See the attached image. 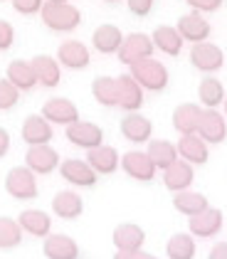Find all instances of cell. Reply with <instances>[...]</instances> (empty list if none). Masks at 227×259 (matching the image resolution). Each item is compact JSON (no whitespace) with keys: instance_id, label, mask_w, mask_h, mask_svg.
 Here are the masks:
<instances>
[{"instance_id":"obj_1","label":"cell","mask_w":227,"mask_h":259,"mask_svg":"<svg viewBox=\"0 0 227 259\" xmlns=\"http://www.w3.org/2000/svg\"><path fill=\"white\" fill-rule=\"evenodd\" d=\"M40 15H42V22L50 30H55V32H72V30H77L82 25V10L77 5H72L69 0H64V3L44 0Z\"/></svg>"},{"instance_id":"obj_2","label":"cell","mask_w":227,"mask_h":259,"mask_svg":"<svg viewBox=\"0 0 227 259\" xmlns=\"http://www.w3.org/2000/svg\"><path fill=\"white\" fill-rule=\"evenodd\" d=\"M128 74L139 81L144 89H148V92H163L168 87V81H170L168 67L163 62L153 60V57H146V60L128 64Z\"/></svg>"},{"instance_id":"obj_3","label":"cell","mask_w":227,"mask_h":259,"mask_svg":"<svg viewBox=\"0 0 227 259\" xmlns=\"http://www.w3.org/2000/svg\"><path fill=\"white\" fill-rule=\"evenodd\" d=\"M190 64L203 74H215L225 67V52L215 42H198L190 47Z\"/></svg>"},{"instance_id":"obj_4","label":"cell","mask_w":227,"mask_h":259,"mask_svg":"<svg viewBox=\"0 0 227 259\" xmlns=\"http://www.w3.org/2000/svg\"><path fill=\"white\" fill-rule=\"evenodd\" d=\"M5 190L15 200H35L37 198V176L27 165L10 168L5 176Z\"/></svg>"},{"instance_id":"obj_5","label":"cell","mask_w":227,"mask_h":259,"mask_svg":"<svg viewBox=\"0 0 227 259\" xmlns=\"http://www.w3.org/2000/svg\"><path fill=\"white\" fill-rule=\"evenodd\" d=\"M64 136H67V141H69L72 146H79L84 151H89V148H97V146L104 143V128L97 126L94 121L77 119L74 123H69V126L64 128Z\"/></svg>"},{"instance_id":"obj_6","label":"cell","mask_w":227,"mask_h":259,"mask_svg":"<svg viewBox=\"0 0 227 259\" xmlns=\"http://www.w3.org/2000/svg\"><path fill=\"white\" fill-rule=\"evenodd\" d=\"M222 222H225L222 210H217V207H205L203 212L188 218V232H190L195 239H210L222 230Z\"/></svg>"},{"instance_id":"obj_7","label":"cell","mask_w":227,"mask_h":259,"mask_svg":"<svg viewBox=\"0 0 227 259\" xmlns=\"http://www.w3.org/2000/svg\"><path fill=\"white\" fill-rule=\"evenodd\" d=\"M153 50L156 47H153L151 35H146V32H131V35L124 37V42H121V47H119L116 55L128 67V64H133V62H139V60L153 57Z\"/></svg>"},{"instance_id":"obj_8","label":"cell","mask_w":227,"mask_h":259,"mask_svg":"<svg viewBox=\"0 0 227 259\" xmlns=\"http://www.w3.org/2000/svg\"><path fill=\"white\" fill-rule=\"evenodd\" d=\"M25 165L35 173V176H50L60 168V153L42 143V146H30L27 153H25Z\"/></svg>"},{"instance_id":"obj_9","label":"cell","mask_w":227,"mask_h":259,"mask_svg":"<svg viewBox=\"0 0 227 259\" xmlns=\"http://www.w3.org/2000/svg\"><path fill=\"white\" fill-rule=\"evenodd\" d=\"M198 136L205 141L207 146L222 143L227 139V119L217 109H203L200 121H198Z\"/></svg>"},{"instance_id":"obj_10","label":"cell","mask_w":227,"mask_h":259,"mask_svg":"<svg viewBox=\"0 0 227 259\" xmlns=\"http://www.w3.org/2000/svg\"><path fill=\"white\" fill-rule=\"evenodd\" d=\"M42 116L52 126H69V123H74L79 119V109H77L74 101L67 99V97H52V99L44 101Z\"/></svg>"},{"instance_id":"obj_11","label":"cell","mask_w":227,"mask_h":259,"mask_svg":"<svg viewBox=\"0 0 227 259\" xmlns=\"http://www.w3.org/2000/svg\"><path fill=\"white\" fill-rule=\"evenodd\" d=\"M121 170H124L128 178L139 180V183H151V180L156 178V165H153V160L148 158V153L144 151H128L121 156Z\"/></svg>"},{"instance_id":"obj_12","label":"cell","mask_w":227,"mask_h":259,"mask_svg":"<svg viewBox=\"0 0 227 259\" xmlns=\"http://www.w3.org/2000/svg\"><path fill=\"white\" fill-rule=\"evenodd\" d=\"M116 94H119L116 106L124 109L126 114H128V111H139V109L144 106V87L133 79L131 74L116 77Z\"/></svg>"},{"instance_id":"obj_13","label":"cell","mask_w":227,"mask_h":259,"mask_svg":"<svg viewBox=\"0 0 227 259\" xmlns=\"http://www.w3.org/2000/svg\"><path fill=\"white\" fill-rule=\"evenodd\" d=\"M175 30L180 32V37L186 42H193V45H198V42H205L210 37V32H212V27H210V22L203 18V13H198V10H190L188 15H183L178 25H175Z\"/></svg>"},{"instance_id":"obj_14","label":"cell","mask_w":227,"mask_h":259,"mask_svg":"<svg viewBox=\"0 0 227 259\" xmlns=\"http://www.w3.org/2000/svg\"><path fill=\"white\" fill-rule=\"evenodd\" d=\"M57 62L67 67V69H86L89 62H92V55H89V47L79 40H64L60 47H57Z\"/></svg>"},{"instance_id":"obj_15","label":"cell","mask_w":227,"mask_h":259,"mask_svg":"<svg viewBox=\"0 0 227 259\" xmlns=\"http://www.w3.org/2000/svg\"><path fill=\"white\" fill-rule=\"evenodd\" d=\"M60 176H62L69 185H79V188H92L97 183V173L94 168L79 158H67L60 163Z\"/></svg>"},{"instance_id":"obj_16","label":"cell","mask_w":227,"mask_h":259,"mask_svg":"<svg viewBox=\"0 0 227 259\" xmlns=\"http://www.w3.org/2000/svg\"><path fill=\"white\" fill-rule=\"evenodd\" d=\"M86 163L94 168V173L97 176H111V173H116L119 170V151L114 148V146H97V148H89L86 151Z\"/></svg>"},{"instance_id":"obj_17","label":"cell","mask_w":227,"mask_h":259,"mask_svg":"<svg viewBox=\"0 0 227 259\" xmlns=\"http://www.w3.org/2000/svg\"><path fill=\"white\" fill-rule=\"evenodd\" d=\"M175 148H178V156L183 160H188L190 165H205L210 160V146L198 134L180 136V141L175 143Z\"/></svg>"},{"instance_id":"obj_18","label":"cell","mask_w":227,"mask_h":259,"mask_svg":"<svg viewBox=\"0 0 227 259\" xmlns=\"http://www.w3.org/2000/svg\"><path fill=\"white\" fill-rule=\"evenodd\" d=\"M22 141L27 146H42V143H50L55 131H52V123L44 119L42 114H30L27 119L22 121Z\"/></svg>"},{"instance_id":"obj_19","label":"cell","mask_w":227,"mask_h":259,"mask_svg":"<svg viewBox=\"0 0 227 259\" xmlns=\"http://www.w3.org/2000/svg\"><path fill=\"white\" fill-rule=\"evenodd\" d=\"M121 136L131 143H148L153 136V123L139 111H128L121 121Z\"/></svg>"},{"instance_id":"obj_20","label":"cell","mask_w":227,"mask_h":259,"mask_svg":"<svg viewBox=\"0 0 227 259\" xmlns=\"http://www.w3.org/2000/svg\"><path fill=\"white\" fill-rule=\"evenodd\" d=\"M193 178H195V170L188 160L178 158L175 163H170L163 170V185L170 190V193H180V190H188L193 185Z\"/></svg>"},{"instance_id":"obj_21","label":"cell","mask_w":227,"mask_h":259,"mask_svg":"<svg viewBox=\"0 0 227 259\" xmlns=\"http://www.w3.org/2000/svg\"><path fill=\"white\" fill-rule=\"evenodd\" d=\"M42 252L47 259H79V244L69 235H47Z\"/></svg>"},{"instance_id":"obj_22","label":"cell","mask_w":227,"mask_h":259,"mask_svg":"<svg viewBox=\"0 0 227 259\" xmlns=\"http://www.w3.org/2000/svg\"><path fill=\"white\" fill-rule=\"evenodd\" d=\"M111 242L116 249H144L146 242V232L141 225H133V222H121L114 227L111 232Z\"/></svg>"},{"instance_id":"obj_23","label":"cell","mask_w":227,"mask_h":259,"mask_svg":"<svg viewBox=\"0 0 227 259\" xmlns=\"http://www.w3.org/2000/svg\"><path fill=\"white\" fill-rule=\"evenodd\" d=\"M121 42H124V32H121L116 25H111V22L99 25V27L92 32V45H94V50L102 52V55H116L119 47H121Z\"/></svg>"},{"instance_id":"obj_24","label":"cell","mask_w":227,"mask_h":259,"mask_svg":"<svg viewBox=\"0 0 227 259\" xmlns=\"http://www.w3.org/2000/svg\"><path fill=\"white\" fill-rule=\"evenodd\" d=\"M151 40H153V47L161 50L168 57H178L183 52V45H186V40L180 37V32L175 27H170V25H158L153 30Z\"/></svg>"},{"instance_id":"obj_25","label":"cell","mask_w":227,"mask_h":259,"mask_svg":"<svg viewBox=\"0 0 227 259\" xmlns=\"http://www.w3.org/2000/svg\"><path fill=\"white\" fill-rule=\"evenodd\" d=\"M32 67H35V74H37V84H42L44 89H52L62 81V67L57 57H50V55H37L32 57Z\"/></svg>"},{"instance_id":"obj_26","label":"cell","mask_w":227,"mask_h":259,"mask_svg":"<svg viewBox=\"0 0 227 259\" xmlns=\"http://www.w3.org/2000/svg\"><path fill=\"white\" fill-rule=\"evenodd\" d=\"M52 212L62 220H77L84 212V200L74 190H60L52 198Z\"/></svg>"},{"instance_id":"obj_27","label":"cell","mask_w":227,"mask_h":259,"mask_svg":"<svg viewBox=\"0 0 227 259\" xmlns=\"http://www.w3.org/2000/svg\"><path fill=\"white\" fill-rule=\"evenodd\" d=\"M200 114H203V106L190 104V101L175 106V111H173V128H175L180 136H186V134H198Z\"/></svg>"},{"instance_id":"obj_28","label":"cell","mask_w":227,"mask_h":259,"mask_svg":"<svg viewBox=\"0 0 227 259\" xmlns=\"http://www.w3.org/2000/svg\"><path fill=\"white\" fill-rule=\"evenodd\" d=\"M20 222L22 232H27V235H32V237H47L50 232H52V218L44 212V210H25L20 212Z\"/></svg>"},{"instance_id":"obj_29","label":"cell","mask_w":227,"mask_h":259,"mask_svg":"<svg viewBox=\"0 0 227 259\" xmlns=\"http://www.w3.org/2000/svg\"><path fill=\"white\" fill-rule=\"evenodd\" d=\"M8 79L13 81L20 92H30L32 87H37V74L30 60H13L8 64Z\"/></svg>"},{"instance_id":"obj_30","label":"cell","mask_w":227,"mask_h":259,"mask_svg":"<svg viewBox=\"0 0 227 259\" xmlns=\"http://www.w3.org/2000/svg\"><path fill=\"white\" fill-rule=\"evenodd\" d=\"M173 207L186 215V218H193L198 212H203L205 207H210V202L203 193H195V190H180V193H173Z\"/></svg>"},{"instance_id":"obj_31","label":"cell","mask_w":227,"mask_h":259,"mask_svg":"<svg viewBox=\"0 0 227 259\" xmlns=\"http://www.w3.org/2000/svg\"><path fill=\"white\" fill-rule=\"evenodd\" d=\"M225 97H227L225 84L217 79V77H212V74H207L205 79L198 84V99H200V104L207 106V109H217V106H222Z\"/></svg>"},{"instance_id":"obj_32","label":"cell","mask_w":227,"mask_h":259,"mask_svg":"<svg viewBox=\"0 0 227 259\" xmlns=\"http://www.w3.org/2000/svg\"><path fill=\"white\" fill-rule=\"evenodd\" d=\"M195 252H198V244L190 232H175L165 242L168 259H195Z\"/></svg>"},{"instance_id":"obj_33","label":"cell","mask_w":227,"mask_h":259,"mask_svg":"<svg viewBox=\"0 0 227 259\" xmlns=\"http://www.w3.org/2000/svg\"><path fill=\"white\" fill-rule=\"evenodd\" d=\"M148 158L153 160V165L158 168V170H165L170 163H175L178 160V148H175V143H170V141L165 139H151L148 141Z\"/></svg>"},{"instance_id":"obj_34","label":"cell","mask_w":227,"mask_h":259,"mask_svg":"<svg viewBox=\"0 0 227 259\" xmlns=\"http://www.w3.org/2000/svg\"><path fill=\"white\" fill-rule=\"evenodd\" d=\"M92 97L102 106H116L119 94H116V77H94L92 81Z\"/></svg>"},{"instance_id":"obj_35","label":"cell","mask_w":227,"mask_h":259,"mask_svg":"<svg viewBox=\"0 0 227 259\" xmlns=\"http://www.w3.org/2000/svg\"><path fill=\"white\" fill-rule=\"evenodd\" d=\"M22 242V227L18 220L0 218V249H13Z\"/></svg>"},{"instance_id":"obj_36","label":"cell","mask_w":227,"mask_h":259,"mask_svg":"<svg viewBox=\"0 0 227 259\" xmlns=\"http://www.w3.org/2000/svg\"><path fill=\"white\" fill-rule=\"evenodd\" d=\"M20 99V89L8 79H0V111H10Z\"/></svg>"},{"instance_id":"obj_37","label":"cell","mask_w":227,"mask_h":259,"mask_svg":"<svg viewBox=\"0 0 227 259\" xmlns=\"http://www.w3.org/2000/svg\"><path fill=\"white\" fill-rule=\"evenodd\" d=\"M10 3H13L15 13H20V15H37L44 5V0H10Z\"/></svg>"},{"instance_id":"obj_38","label":"cell","mask_w":227,"mask_h":259,"mask_svg":"<svg viewBox=\"0 0 227 259\" xmlns=\"http://www.w3.org/2000/svg\"><path fill=\"white\" fill-rule=\"evenodd\" d=\"M13 42H15V27L8 20H0V52L10 50Z\"/></svg>"},{"instance_id":"obj_39","label":"cell","mask_w":227,"mask_h":259,"mask_svg":"<svg viewBox=\"0 0 227 259\" xmlns=\"http://www.w3.org/2000/svg\"><path fill=\"white\" fill-rule=\"evenodd\" d=\"M153 3H156V0H126V5H128L131 15H136V18H146V15H151Z\"/></svg>"},{"instance_id":"obj_40","label":"cell","mask_w":227,"mask_h":259,"mask_svg":"<svg viewBox=\"0 0 227 259\" xmlns=\"http://www.w3.org/2000/svg\"><path fill=\"white\" fill-rule=\"evenodd\" d=\"M186 3H188V8H193L198 13H215V10L222 8L225 0H186Z\"/></svg>"},{"instance_id":"obj_41","label":"cell","mask_w":227,"mask_h":259,"mask_svg":"<svg viewBox=\"0 0 227 259\" xmlns=\"http://www.w3.org/2000/svg\"><path fill=\"white\" fill-rule=\"evenodd\" d=\"M114 259H158L156 254H148L144 249H116Z\"/></svg>"},{"instance_id":"obj_42","label":"cell","mask_w":227,"mask_h":259,"mask_svg":"<svg viewBox=\"0 0 227 259\" xmlns=\"http://www.w3.org/2000/svg\"><path fill=\"white\" fill-rule=\"evenodd\" d=\"M207 259H227V242L212 244V249L207 252Z\"/></svg>"},{"instance_id":"obj_43","label":"cell","mask_w":227,"mask_h":259,"mask_svg":"<svg viewBox=\"0 0 227 259\" xmlns=\"http://www.w3.org/2000/svg\"><path fill=\"white\" fill-rule=\"evenodd\" d=\"M10 151V134L5 128H0V158H5Z\"/></svg>"},{"instance_id":"obj_44","label":"cell","mask_w":227,"mask_h":259,"mask_svg":"<svg viewBox=\"0 0 227 259\" xmlns=\"http://www.w3.org/2000/svg\"><path fill=\"white\" fill-rule=\"evenodd\" d=\"M222 106H225V119H227V97H225V101H222Z\"/></svg>"},{"instance_id":"obj_45","label":"cell","mask_w":227,"mask_h":259,"mask_svg":"<svg viewBox=\"0 0 227 259\" xmlns=\"http://www.w3.org/2000/svg\"><path fill=\"white\" fill-rule=\"evenodd\" d=\"M104 3H121V0H104Z\"/></svg>"},{"instance_id":"obj_46","label":"cell","mask_w":227,"mask_h":259,"mask_svg":"<svg viewBox=\"0 0 227 259\" xmlns=\"http://www.w3.org/2000/svg\"><path fill=\"white\" fill-rule=\"evenodd\" d=\"M50 3H64V0H50Z\"/></svg>"}]
</instances>
